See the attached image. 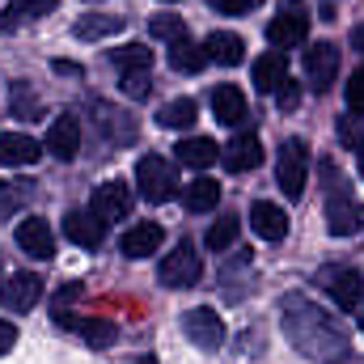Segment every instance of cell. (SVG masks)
<instances>
[{"label": "cell", "mask_w": 364, "mask_h": 364, "mask_svg": "<svg viewBox=\"0 0 364 364\" xmlns=\"http://www.w3.org/2000/svg\"><path fill=\"white\" fill-rule=\"evenodd\" d=\"M343 97H348V110L364 114V68H360V73H352V81H348Z\"/></svg>", "instance_id": "obj_32"}, {"label": "cell", "mask_w": 364, "mask_h": 364, "mask_svg": "<svg viewBox=\"0 0 364 364\" xmlns=\"http://www.w3.org/2000/svg\"><path fill=\"white\" fill-rule=\"evenodd\" d=\"M305 77H309V90L326 93L339 81V47L335 43H318V47H305Z\"/></svg>", "instance_id": "obj_6"}, {"label": "cell", "mask_w": 364, "mask_h": 364, "mask_svg": "<svg viewBox=\"0 0 364 364\" xmlns=\"http://www.w3.org/2000/svg\"><path fill=\"white\" fill-rule=\"evenodd\" d=\"M182 335H186L195 348L216 352V348L225 343V322H220V314H216V309L199 305V309H186V314H182Z\"/></svg>", "instance_id": "obj_5"}, {"label": "cell", "mask_w": 364, "mask_h": 364, "mask_svg": "<svg viewBox=\"0 0 364 364\" xmlns=\"http://www.w3.org/2000/svg\"><path fill=\"white\" fill-rule=\"evenodd\" d=\"M136 182H140V195H144L149 203H170V199L178 195L174 166H170L166 157H157V153H149V157L136 161Z\"/></svg>", "instance_id": "obj_2"}, {"label": "cell", "mask_w": 364, "mask_h": 364, "mask_svg": "<svg viewBox=\"0 0 364 364\" xmlns=\"http://www.w3.org/2000/svg\"><path fill=\"white\" fill-rule=\"evenodd\" d=\"M237 233H242V220H237V216H220V220H212V225H208L203 246H208V250H216V255H225V250L237 242Z\"/></svg>", "instance_id": "obj_26"}, {"label": "cell", "mask_w": 364, "mask_h": 364, "mask_svg": "<svg viewBox=\"0 0 364 364\" xmlns=\"http://www.w3.org/2000/svg\"><path fill=\"white\" fill-rule=\"evenodd\" d=\"M64 233H68V242H77L81 250H93V246H102L106 242V220L97 216V212H81V208H73L68 216H64Z\"/></svg>", "instance_id": "obj_9"}, {"label": "cell", "mask_w": 364, "mask_h": 364, "mask_svg": "<svg viewBox=\"0 0 364 364\" xmlns=\"http://www.w3.org/2000/svg\"><path fill=\"white\" fill-rule=\"evenodd\" d=\"M220 161H225L233 174L259 170V166H263V144H259V136H255V132H242V136H233V140L220 149Z\"/></svg>", "instance_id": "obj_10"}, {"label": "cell", "mask_w": 364, "mask_h": 364, "mask_svg": "<svg viewBox=\"0 0 364 364\" xmlns=\"http://www.w3.org/2000/svg\"><path fill=\"white\" fill-rule=\"evenodd\" d=\"M203 55L216 60V64H225V68H233V64L246 60V43H242V34H233V30H212L208 43H203Z\"/></svg>", "instance_id": "obj_17"}, {"label": "cell", "mask_w": 364, "mask_h": 364, "mask_svg": "<svg viewBox=\"0 0 364 364\" xmlns=\"http://www.w3.org/2000/svg\"><path fill=\"white\" fill-rule=\"evenodd\" d=\"M55 4H60V0H13V9H9V21H13V17H21V21L47 17V13H51Z\"/></svg>", "instance_id": "obj_30"}, {"label": "cell", "mask_w": 364, "mask_h": 364, "mask_svg": "<svg viewBox=\"0 0 364 364\" xmlns=\"http://www.w3.org/2000/svg\"><path fill=\"white\" fill-rule=\"evenodd\" d=\"M250 229H255L259 237H267V242H279V237L288 233V216H284L279 203L259 199V203H250Z\"/></svg>", "instance_id": "obj_16"}, {"label": "cell", "mask_w": 364, "mask_h": 364, "mask_svg": "<svg viewBox=\"0 0 364 364\" xmlns=\"http://www.w3.org/2000/svg\"><path fill=\"white\" fill-rule=\"evenodd\" d=\"M284 77H288V60H284V51H267V55L255 60V90L259 93H275L279 85H284Z\"/></svg>", "instance_id": "obj_19"}, {"label": "cell", "mask_w": 364, "mask_h": 364, "mask_svg": "<svg viewBox=\"0 0 364 364\" xmlns=\"http://www.w3.org/2000/svg\"><path fill=\"white\" fill-rule=\"evenodd\" d=\"M212 114L220 119V123H242L246 119V93L237 90V85H216L212 90Z\"/></svg>", "instance_id": "obj_18"}, {"label": "cell", "mask_w": 364, "mask_h": 364, "mask_svg": "<svg viewBox=\"0 0 364 364\" xmlns=\"http://www.w3.org/2000/svg\"><path fill=\"white\" fill-rule=\"evenodd\" d=\"M17 246L30 255V259H51L55 255V233L43 216H26L17 225Z\"/></svg>", "instance_id": "obj_12"}, {"label": "cell", "mask_w": 364, "mask_h": 364, "mask_svg": "<svg viewBox=\"0 0 364 364\" xmlns=\"http://www.w3.org/2000/svg\"><path fill=\"white\" fill-rule=\"evenodd\" d=\"M305 182H309V144L301 136L284 140L279 149V161H275V186L288 195V199H301L305 195Z\"/></svg>", "instance_id": "obj_1"}, {"label": "cell", "mask_w": 364, "mask_h": 364, "mask_svg": "<svg viewBox=\"0 0 364 364\" xmlns=\"http://www.w3.org/2000/svg\"><path fill=\"white\" fill-rule=\"evenodd\" d=\"M352 43H356V47H360V51H364V26H360V30H356V34H352Z\"/></svg>", "instance_id": "obj_37"}, {"label": "cell", "mask_w": 364, "mask_h": 364, "mask_svg": "<svg viewBox=\"0 0 364 364\" xmlns=\"http://www.w3.org/2000/svg\"><path fill=\"white\" fill-rule=\"evenodd\" d=\"M326 229H331L335 237L360 233L364 229V203L352 199V195H331V203H326Z\"/></svg>", "instance_id": "obj_8"}, {"label": "cell", "mask_w": 364, "mask_h": 364, "mask_svg": "<svg viewBox=\"0 0 364 364\" xmlns=\"http://www.w3.org/2000/svg\"><path fill=\"white\" fill-rule=\"evenodd\" d=\"M203 64H208V55H203V47H195V43H191L186 34L170 43V68H174V73H199Z\"/></svg>", "instance_id": "obj_24"}, {"label": "cell", "mask_w": 364, "mask_h": 364, "mask_svg": "<svg viewBox=\"0 0 364 364\" xmlns=\"http://www.w3.org/2000/svg\"><path fill=\"white\" fill-rule=\"evenodd\" d=\"M123 93H127V97H149V93H153V68L123 73Z\"/></svg>", "instance_id": "obj_31"}, {"label": "cell", "mask_w": 364, "mask_h": 364, "mask_svg": "<svg viewBox=\"0 0 364 364\" xmlns=\"http://www.w3.org/2000/svg\"><path fill=\"white\" fill-rule=\"evenodd\" d=\"M77 331H81V339H85L90 348H110V343H114V322H110V318H81Z\"/></svg>", "instance_id": "obj_28"}, {"label": "cell", "mask_w": 364, "mask_h": 364, "mask_svg": "<svg viewBox=\"0 0 364 364\" xmlns=\"http://www.w3.org/2000/svg\"><path fill=\"white\" fill-rule=\"evenodd\" d=\"M119 30H123V17H114V13H85L73 34H77L81 43H97V38H110V34H119Z\"/></svg>", "instance_id": "obj_22"}, {"label": "cell", "mask_w": 364, "mask_h": 364, "mask_svg": "<svg viewBox=\"0 0 364 364\" xmlns=\"http://www.w3.org/2000/svg\"><path fill=\"white\" fill-rule=\"evenodd\" d=\"M93 212L102 216V220H119V216H127L132 212V191H127V182H102L97 191H93Z\"/></svg>", "instance_id": "obj_14"}, {"label": "cell", "mask_w": 364, "mask_h": 364, "mask_svg": "<svg viewBox=\"0 0 364 364\" xmlns=\"http://www.w3.org/2000/svg\"><path fill=\"white\" fill-rule=\"evenodd\" d=\"M43 157V144L26 132H4L0 136V166H34Z\"/></svg>", "instance_id": "obj_15"}, {"label": "cell", "mask_w": 364, "mask_h": 364, "mask_svg": "<svg viewBox=\"0 0 364 364\" xmlns=\"http://www.w3.org/2000/svg\"><path fill=\"white\" fill-rule=\"evenodd\" d=\"M161 242H166V229L157 225V220H140V225H132L127 233H123V255L127 259H149L153 250H161Z\"/></svg>", "instance_id": "obj_13"}, {"label": "cell", "mask_w": 364, "mask_h": 364, "mask_svg": "<svg viewBox=\"0 0 364 364\" xmlns=\"http://www.w3.org/2000/svg\"><path fill=\"white\" fill-rule=\"evenodd\" d=\"M166 4H174V0H166Z\"/></svg>", "instance_id": "obj_40"}, {"label": "cell", "mask_w": 364, "mask_h": 364, "mask_svg": "<svg viewBox=\"0 0 364 364\" xmlns=\"http://www.w3.org/2000/svg\"><path fill=\"white\" fill-rule=\"evenodd\" d=\"M267 38H272V47H284V51L301 47L309 38V9L301 0H284L279 13L272 17V26H267Z\"/></svg>", "instance_id": "obj_3"}, {"label": "cell", "mask_w": 364, "mask_h": 364, "mask_svg": "<svg viewBox=\"0 0 364 364\" xmlns=\"http://www.w3.org/2000/svg\"><path fill=\"white\" fill-rule=\"evenodd\" d=\"M13 348H17V326H13V322H4V318H0V356H9V352H13Z\"/></svg>", "instance_id": "obj_36"}, {"label": "cell", "mask_w": 364, "mask_h": 364, "mask_svg": "<svg viewBox=\"0 0 364 364\" xmlns=\"http://www.w3.org/2000/svg\"><path fill=\"white\" fill-rule=\"evenodd\" d=\"M47 149H51V157L73 161L81 153V123L73 114H55L51 127H47Z\"/></svg>", "instance_id": "obj_11"}, {"label": "cell", "mask_w": 364, "mask_h": 364, "mask_svg": "<svg viewBox=\"0 0 364 364\" xmlns=\"http://www.w3.org/2000/svg\"><path fill=\"white\" fill-rule=\"evenodd\" d=\"M339 140H343V144H356V149H360V144H364V123H360V114H356V119H343V123H339Z\"/></svg>", "instance_id": "obj_34"}, {"label": "cell", "mask_w": 364, "mask_h": 364, "mask_svg": "<svg viewBox=\"0 0 364 364\" xmlns=\"http://www.w3.org/2000/svg\"><path fill=\"white\" fill-rule=\"evenodd\" d=\"M182 203H186V212H216V203H220V182L216 178H195V182H186V191H182Z\"/></svg>", "instance_id": "obj_20"}, {"label": "cell", "mask_w": 364, "mask_h": 364, "mask_svg": "<svg viewBox=\"0 0 364 364\" xmlns=\"http://www.w3.org/2000/svg\"><path fill=\"white\" fill-rule=\"evenodd\" d=\"M199 275H203V259H199V250H195L191 242H178V246L161 259V267H157V279H161L166 288H195Z\"/></svg>", "instance_id": "obj_4"}, {"label": "cell", "mask_w": 364, "mask_h": 364, "mask_svg": "<svg viewBox=\"0 0 364 364\" xmlns=\"http://www.w3.org/2000/svg\"><path fill=\"white\" fill-rule=\"evenodd\" d=\"M106 60H110L119 73H140V68H153V47H144V43H127V47L110 51Z\"/></svg>", "instance_id": "obj_25"}, {"label": "cell", "mask_w": 364, "mask_h": 364, "mask_svg": "<svg viewBox=\"0 0 364 364\" xmlns=\"http://www.w3.org/2000/svg\"><path fill=\"white\" fill-rule=\"evenodd\" d=\"M136 364H157V360H153V356H144V360H136Z\"/></svg>", "instance_id": "obj_39"}, {"label": "cell", "mask_w": 364, "mask_h": 364, "mask_svg": "<svg viewBox=\"0 0 364 364\" xmlns=\"http://www.w3.org/2000/svg\"><path fill=\"white\" fill-rule=\"evenodd\" d=\"M195 119H199V106H195V97H174V102H166V106L157 110V123H161V127H170V132L191 127Z\"/></svg>", "instance_id": "obj_23"}, {"label": "cell", "mask_w": 364, "mask_h": 364, "mask_svg": "<svg viewBox=\"0 0 364 364\" xmlns=\"http://www.w3.org/2000/svg\"><path fill=\"white\" fill-rule=\"evenodd\" d=\"M174 157H178L182 166H191V170H208V166H216V157H220V149H216V140H203V136H191V140H182L178 149H174Z\"/></svg>", "instance_id": "obj_21"}, {"label": "cell", "mask_w": 364, "mask_h": 364, "mask_svg": "<svg viewBox=\"0 0 364 364\" xmlns=\"http://www.w3.org/2000/svg\"><path fill=\"white\" fill-rule=\"evenodd\" d=\"M360 178H364V144H360Z\"/></svg>", "instance_id": "obj_38"}, {"label": "cell", "mask_w": 364, "mask_h": 364, "mask_svg": "<svg viewBox=\"0 0 364 364\" xmlns=\"http://www.w3.org/2000/svg\"><path fill=\"white\" fill-rule=\"evenodd\" d=\"M38 296H43V279H38L34 272H13L4 284H0V301H4V309H13V314L34 309Z\"/></svg>", "instance_id": "obj_7"}, {"label": "cell", "mask_w": 364, "mask_h": 364, "mask_svg": "<svg viewBox=\"0 0 364 364\" xmlns=\"http://www.w3.org/2000/svg\"><path fill=\"white\" fill-rule=\"evenodd\" d=\"M360 292H364V279L356 272H348V267H343V272L331 275V296H335V305H339V309H352V305L360 301Z\"/></svg>", "instance_id": "obj_27"}, {"label": "cell", "mask_w": 364, "mask_h": 364, "mask_svg": "<svg viewBox=\"0 0 364 364\" xmlns=\"http://www.w3.org/2000/svg\"><path fill=\"white\" fill-rule=\"evenodd\" d=\"M149 34H153V38H166V43L182 38V34H186L182 13H161V17H153V21H149Z\"/></svg>", "instance_id": "obj_29"}, {"label": "cell", "mask_w": 364, "mask_h": 364, "mask_svg": "<svg viewBox=\"0 0 364 364\" xmlns=\"http://www.w3.org/2000/svg\"><path fill=\"white\" fill-rule=\"evenodd\" d=\"M259 0H212V9L216 13H229V17H242V13H250Z\"/></svg>", "instance_id": "obj_35"}, {"label": "cell", "mask_w": 364, "mask_h": 364, "mask_svg": "<svg viewBox=\"0 0 364 364\" xmlns=\"http://www.w3.org/2000/svg\"><path fill=\"white\" fill-rule=\"evenodd\" d=\"M296 102H301L296 81H292V77H284V85L275 90V106H279V110H296Z\"/></svg>", "instance_id": "obj_33"}]
</instances>
